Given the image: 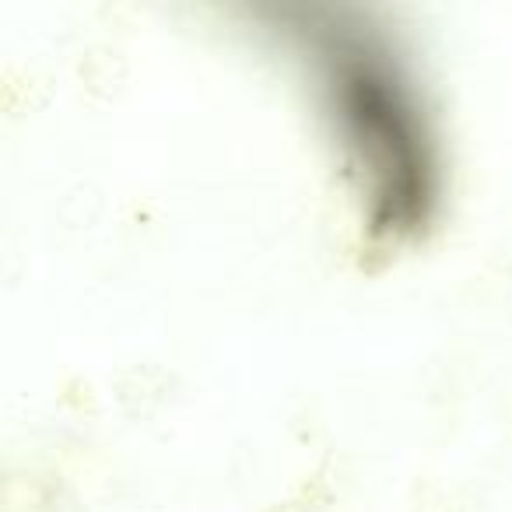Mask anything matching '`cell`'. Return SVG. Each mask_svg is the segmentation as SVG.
I'll return each instance as SVG.
<instances>
[{
  "mask_svg": "<svg viewBox=\"0 0 512 512\" xmlns=\"http://www.w3.org/2000/svg\"><path fill=\"white\" fill-rule=\"evenodd\" d=\"M327 116L362 172L383 228H414L432 204V137L390 50L355 29L306 32Z\"/></svg>",
  "mask_w": 512,
  "mask_h": 512,
  "instance_id": "1",
  "label": "cell"
}]
</instances>
